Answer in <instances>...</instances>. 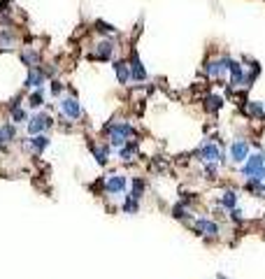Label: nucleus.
Returning a JSON list of instances; mask_svg holds the SVG:
<instances>
[{
  "mask_svg": "<svg viewBox=\"0 0 265 279\" xmlns=\"http://www.w3.org/2000/svg\"><path fill=\"white\" fill-rule=\"evenodd\" d=\"M130 77L135 79V82H145L147 79V70H145V65H142L138 54H132V58H130Z\"/></svg>",
  "mask_w": 265,
  "mask_h": 279,
  "instance_id": "9d476101",
  "label": "nucleus"
},
{
  "mask_svg": "<svg viewBox=\"0 0 265 279\" xmlns=\"http://www.w3.org/2000/svg\"><path fill=\"white\" fill-rule=\"evenodd\" d=\"M198 156L203 163H221V147L214 142H205L198 149Z\"/></svg>",
  "mask_w": 265,
  "mask_h": 279,
  "instance_id": "20e7f679",
  "label": "nucleus"
},
{
  "mask_svg": "<svg viewBox=\"0 0 265 279\" xmlns=\"http://www.w3.org/2000/svg\"><path fill=\"white\" fill-rule=\"evenodd\" d=\"M28 145L35 149V154H42L44 149H47L49 145H51V140L47 137V135H33V137L28 140Z\"/></svg>",
  "mask_w": 265,
  "mask_h": 279,
  "instance_id": "4468645a",
  "label": "nucleus"
},
{
  "mask_svg": "<svg viewBox=\"0 0 265 279\" xmlns=\"http://www.w3.org/2000/svg\"><path fill=\"white\" fill-rule=\"evenodd\" d=\"M114 73H116L119 84H126L128 79H130V65H128L126 61H116L114 63Z\"/></svg>",
  "mask_w": 265,
  "mask_h": 279,
  "instance_id": "ddd939ff",
  "label": "nucleus"
},
{
  "mask_svg": "<svg viewBox=\"0 0 265 279\" xmlns=\"http://www.w3.org/2000/svg\"><path fill=\"white\" fill-rule=\"evenodd\" d=\"M51 93H54V96H58V93H60V84H58V82H54V84H51Z\"/></svg>",
  "mask_w": 265,
  "mask_h": 279,
  "instance_id": "c85d7f7f",
  "label": "nucleus"
},
{
  "mask_svg": "<svg viewBox=\"0 0 265 279\" xmlns=\"http://www.w3.org/2000/svg\"><path fill=\"white\" fill-rule=\"evenodd\" d=\"M26 84H28V86L44 84V73H42V70H35V67H33V70L28 73V77H26Z\"/></svg>",
  "mask_w": 265,
  "mask_h": 279,
  "instance_id": "6ab92c4d",
  "label": "nucleus"
},
{
  "mask_svg": "<svg viewBox=\"0 0 265 279\" xmlns=\"http://www.w3.org/2000/svg\"><path fill=\"white\" fill-rule=\"evenodd\" d=\"M121 210L126 214H138V210H140V200L135 198L132 193H128L126 195V200H123V205H121Z\"/></svg>",
  "mask_w": 265,
  "mask_h": 279,
  "instance_id": "f3484780",
  "label": "nucleus"
},
{
  "mask_svg": "<svg viewBox=\"0 0 265 279\" xmlns=\"http://www.w3.org/2000/svg\"><path fill=\"white\" fill-rule=\"evenodd\" d=\"M28 105H30V107H40V105H42V89H37V91L30 96Z\"/></svg>",
  "mask_w": 265,
  "mask_h": 279,
  "instance_id": "393cba45",
  "label": "nucleus"
},
{
  "mask_svg": "<svg viewBox=\"0 0 265 279\" xmlns=\"http://www.w3.org/2000/svg\"><path fill=\"white\" fill-rule=\"evenodd\" d=\"M172 217H175L177 221H191V212H188V205H184V202L175 205V207H172Z\"/></svg>",
  "mask_w": 265,
  "mask_h": 279,
  "instance_id": "a211bd4d",
  "label": "nucleus"
},
{
  "mask_svg": "<svg viewBox=\"0 0 265 279\" xmlns=\"http://www.w3.org/2000/svg\"><path fill=\"white\" fill-rule=\"evenodd\" d=\"M0 40H3V42H7V44H12L14 42V35H12V33H7V31H3V33H0Z\"/></svg>",
  "mask_w": 265,
  "mask_h": 279,
  "instance_id": "cd10ccee",
  "label": "nucleus"
},
{
  "mask_svg": "<svg viewBox=\"0 0 265 279\" xmlns=\"http://www.w3.org/2000/svg\"><path fill=\"white\" fill-rule=\"evenodd\" d=\"M219 205L223 207V210H233V207H237V191H223L221 198H219Z\"/></svg>",
  "mask_w": 265,
  "mask_h": 279,
  "instance_id": "f8f14e48",
  "label": "nucleus"
},
{
  "mask_svg": "<svg viewBox=\"0 0 265 279\" xmlns=\"http://www.w3.org/2000/svg\"><path fill=\"white\" fill-rule=\"evenodd\" d=\"M228 63H230V58H226V56H221V58H214V61H207L205 73L210 75L212 79H221L223 75L228 73Z\"/></svg>",
  "mask_w": 265,
  "mask_h": 279,
  "instance_id": "39448f33",
  "label": "nucleus"
},
{
  "mask_svg": "<svg viewBox=\"0 0 265 279\" xmlns=\"http://www.w3.org/2000/svg\"><path fill=\"white\" fill-rule=\"evenodd\" d=\"M217 279H228V277H226V274H217Z\"/></svg>",
  "mask_w": 265,
  "mask_h": 279,
  "instance_id": "c756f323",
  "label": "nucleus"
},
{
  "mask_svg": "<svg viewBox=\"0 0 265 279\" xmlns=\"http://www.w3.org/2000/svg\"><path fill=\"white\" fill-rule=\"evenodd\" d=\"M135 154H138V142H132V140L119 149V158L123 161V163H130L132 158H135Z\"/></svg>",
  "mask_w": 265,
  "mask_h": 279,
  "instance_id": "9b49d317",
  "label": "nucleus"
},
{
  "mask_svg": "<svg viewBox=\"0 0 265 279\" xmlns=\"http://www.w3.org/2000/svg\"><path fill=\"white\" fill-rule=\"evenodd\" d=\"M112 51H114V42H112V40H103V42L98 44V49H96V58L107 61L109 56H112Z\"/></svg>",
  "mask_w": 265,
  "mask_h": 279,
  "instance_id": "2eb2a0df",
  "label": "nucleus"
},
{
  "mask_svg": "<svg viewBox=\"0 0 265 279\" xmlns=\"http://www.w3.org/2000/svg\"><path fill=\"white\" fill-rule=\"evenodd\" d=\"M91 152H93V156H96V161H98V163H100V165H105V163H107V154H109V149H107V147H96V145H93V142H91Z\"/></svg>",
  "mask_w": 265,
  "mask_h": 279,
  "instance_id": "aec40b11",
  "label": "nucleus"
},
{
  "mask_svg": "<svg viewBox=\"0 0 265 279\" xmlns=\"http://www.w3.org/2000/svg\"><path fill=\"white\" fill-rule=\"evenodd\" d=\"M228 73H230V86H233V89L249 86L247 84V75H244V67H242V63H237V61H233V58H230Z\"/></svg>",
  "mask_w": 265,
  "mask_h": 279,
  "instance_id": "423d86ee",
  "label": "nucleus"
},
{
  "mask_svg": "<svg viewBox=\"0 0 265 279\" xmlns=\"http://www.w3.org/2000/svg\"><path fill=\"white\" fill-rule=\"evenodd\" d=\"M107 133H109V145L116 147V149H121L123 145H128L130 142V137L135 135V130H132L130 123L126 121H114L107 126Z\"/></svg>",
  "mask_w": 265,
  "mask_h": 279,
  "instance_id": "f257e3e1",
  "label": "nucleus"
},
{
  "mask_svg": "<svg viewBox=\"0 0 265 279\" xmlns=\"http://www.w3.org/2000/svg\"><path fill=\"white\" fill-rule=\"evenodd\" d=\"M14 140V126H3L0 128V147L7 145V142H12Z\"/></svg>",
  "mask_w": 265,
  "mask_h": 279,
  "instance_id": "5701e85b",
  "label": "nucleus"
},
{
  "mask_svg": "<svg viewBox=\"0 0 265 279\" xmlns=\"http://www.w3.org/2000/svg\"><path fill=\"white\" fill-rule=\"evenodd\" d=\"M221 107H223V98L219 96V93H212V96L205 98V109H207V112L214 114V112H219Z\"/></svg>",
  "mask_w": 265,
  "mask_h": 279,
  "instance_id": "dca6fc26",
  "label": "nucleus"
},
{
  "mask_svg": "<svg viewBox=\"0 0 265 279\" xmlns=\"http://www.w3.org/2000/svg\"><path fill=\"white\" fill-rule=\"evenodd\" d=\"M60 112L65 116H70V119H79L82 116V107H79V103H77V98H63L60 100Z\"/></svg>",
  "mask_w": 265,
  "mask_h": 279,
  "instance_id": "1a4fd4ad",
  "label": "nucleus"
},
{
  "mask_svg": "<svg viewBox=\"0 0 265 279\" xmlns=\"http://www.w3.org/2000/svg\"><path fill=\"white\" fill-rule=\"evenodd\" d=\"M193 228H195V233H198V235L207 237V240H217V237L221 235V226H219L217 221H212V219H207V217L195 219V224H193Z\"/></svg>",
  "mask_w": 265,
  "mask_h": 279,
  "instance_id": "f03ea898",
  "label": "nucleus"
},
{
  "mask_svg": "<svg viewBox=\"0 0 265 279\" xmlns=\"http://www.w3.org/2000/svg\"><path fill=\"white\" fill-rule=\"evenodd\" d=\"M12 121H14V123H24V121H26V109H24V107L14 109V112H12Z\"/></svg>",
  "mask_w": 265,
  "mask_h": 279,
  "instance_id": "bb28decb",
  "label": "nucleus"
},
{
  "mask_svg": "<svg viewBox=\"0 0 265 279\" xmlns=\"http://www.w3.org/2000/svg\"><path fill=\"white\" fill-rule=\"evenodd\" d=\"M249 158V142L247 140H235L233 145H230V161L233 163H244Z\"/></svg>",
  "mask_w": 265,
  "mask_h": 279,
  "instance_id": "0eeeda50",
  "label": "nucleus"
},
{
  "mask_svg": "<svg viewBox=\"0 0 265 279\" xmlns=\"http://www.w3.org/2000/svg\"><path fill=\"white\" fill-rule=\"evenodd\" d=\"M126 188H128V177L126 175H109L107 179H105V193H109V195L126 193Z\"/></svg>",
  "mask_w": 265,
  "mask_h": 279,
  "instance_id": "7ed1b4c3",
  "label": "nucleus"
},
{
  "mask_svg": "<svg viewBox=\"0 0 265 279\" xmlns=\"http://www.w3.org/2000/svg\"><path fill=\"white\" fill-rule=\"evenodd\" d=\"M21 61H24L26 65H28L30 70H33V67L37 65V61H40V56L33 54V51H26V54H21Z\"/></svg>",
  "mask_w": 265,
  "mask_h": 279,
  "instance_id": "b1692460",
  "label": "nucleus"
},
{
  "mask_svg": "<svg viewBox=\"0 0 265 279\" xmlns=\"http://www.w3.org/2000/svg\"><path fill=\"white\" fill-rule=\"evenodd\" d=\"M51 123H54V121H51V116L37 114V116H33V119H30L28 133H30V135H42V130H44V128H49Z\"/></svg>",
  "mask_w": 265,
  "mask_h": 279,
  "instance_id": "6e6552de",
  "label": "nucleus"
},
{
  "mask_svg": "<svg viewBox=\"0 0 265 279\" xmlns=\"http://www.w3.org/2000/svg\"><path fill=\"white\" fill-rule=\"evenodd\" d=\"M217 172H219V163H205V175H207V179H214V177H217Z\"/></svg>",
  "mask_w": 265,
  "mask_h": 279,
  "instance_id": "a878e982",
  "label": "nucleus"
},
{
  "mask_svg": "<svg viewBox=\"0 0 265 279\" xmlns=\"http://www.w3.org/2000/svg\"><path fill=\"white\" fill-rule=\"evenodd\" d=\"M145 188H147V182L145 179H142V177H135V179H132V188H130V193L135 195V198H142V193H145Z\"/></svg>",
  "mask_w": 265,
  "mask_h": 279,
  "instance_id": "412c9836",
  "label": "nucleus"
},
{
  "mask_svg": "<svg viewBox=\"0 0 265 279\" xmlns=\"http://www.w3.org/2000/svg\"><path fill=\"white\" fill-rule=\"evenodd\" d=\"M247 112L253 116V119H265L263 105H260V103H253V100H249V103H247Z\"/></svg>",
  "mask_w": 265,
  "mask_h": 279,
  "instance_id": "4be33fe9",
  "label": "nucleus"
}]
</instances>
